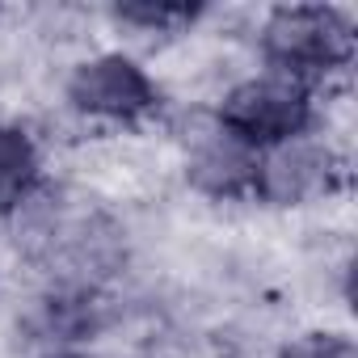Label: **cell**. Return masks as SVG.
<instances>
[{
	"mask_svg": "<svg viewBox=\"0 0 358 358\" xmlns=\"http://www.w3.org/2000/svg\"><path fill=\"white\" fill-rule=\"evenodd\" d=\"M262 47L282 76L303 80L354 59V26L333 5H282L266 17Z\"/></svg>",
	"mask_w": 358,
	"mask_h": 358,
	"instance_id": "6da1fadb",
	"label": "cell"
},
{
	"mask_svg": "<svg viewBox=\"0 0 358 358\" xmlns=\"http://www.w3.org/2000/svg\"><path fill=\"white\" fill-rule=\"evenodd\" d=\"M220 127L253 152H270L278 143L303 139V131L312 127L308 89H303V80H291L282 72L253 76L224 97Z\"/></svg>",
	"mask_w": 358,
	"mask_h": 358,
	"instance_id": "7a4b0ae2",
	"label": "cell"
},
{
	"mask_svg": "<svg viewBox=\"0 0 358 358\" xmlns=\"http://www.w3.org/2000/svg\"><path fill=\"white\" fill-rule=\"evenodd\" d=\"M68 101L80 114L93 118H114V122H135L148 110H156L160 93L148 80V72L127 59V55H97L80 64L68 80Z\"/></svg>",
	"mask_w": 358,
	"mask_h": 358,
	"instance_id": "3957f363",
	"label": "cell"
},
{
	"mask_svg": "<svg viewBox=\"0 0 358 358\" xmlns=\"http://www.w3.org/2000/svg\"><path fill=\"white\" fill-rule=\"evenodd\" d=\"M333 186V156L308 139H291L266 152V160H257V194L274 199V203H303L320 190Z\"/></svg>",
	"mask_w": 358,
	"mask_h": 358,
	"instance_id": "277c9868",
	"label": "cell"
},
{
	"mask_svg": "<svg viewBox=\"0 0 358 358\" xmlns=\"http://www.w3.org/2000/svg\"><path fill=\"white\" fill-rule=\"evenodd\" d=\"M34 177H38L34 143L13 127H0V211H9L26 199Z\"/></svg>",
	"mask_w": 358,
	"mask_h": 358,
	"instance_id": "5b68a950",
	"label": "cell"
},
{
	"mask_svg": "<svg viewBox=\"0 0 358 358\" xmlns=\"http://www.w3.org/2000/svg\"><path fill=\"white\" fill-rule=\"evenodd\" d=\"M118 17L131 22V26H143V30H182L199 17L194 5H152V0H143V5H118Z\"/></svg>",
	"mask_w": 358,
	"mask_h": 358,
	"instance_id": "8992f818",
	"label": "cell"
},
{
	"mask_svg": "<svg viewBox=\"0 0 358 358\" xmlns=\"http://www.w3.org/2000/svg\"><path fill=\"white\" fill-rule=\"evenodd\" d=\"M278 358H358V350L341 333H308V337L291 341Z\"/></svg>",
	"mask_w": 358,
	"mask_h": 358,
	"instance_id": "52a82bcc",
	"label": "cell"
},
{
	"mask_svg": "<svg viewBox=\"0 0 358 358\" xmlns=\"http://www.w3.org/2000/svg\"><path fill=\"white\" fill-rule=\"evenodd\" d=\"M59 358H80V354H59Z\"/></svg>",
	"mask_w": 358,
	"mask_h": 358,
	"instance_id": "ba28073f",
	"label": "cell"
}]
</instances>
